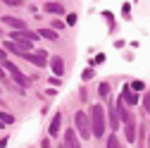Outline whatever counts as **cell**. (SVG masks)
<instances>
[{
	"label": "cell",
	"mask_w": 150,
	"mask_h": 148,
	"mask_svg": "<svg viewBox=\"0 0 150 148\" xmlns=\"http://www.w3.org/2000/svg\"><path fill=\"white\" fill-rule=\"evenodd\" d=\"M88 117H91L93 136H96V139H103V136H105V129H107V122H105V107H103V105H91Z\"/></svg>",
	"instance_id": "1"
},
{
	"label": "cell",
	"mask_w": 150,
	"mask_h": 148,
	"mask_svg": "<svg viewBox=\"0 0 150 148\" xmlns=\"http://www.w3.org/2000/svg\"><path fill=\"white\" fill-rule=\"evenodd\" d=\"M74 124H76V132H79V136H81V139L93 136V129H91V117H88V112L79 110V112L74 115Z\"/></svg>",
	"instance_id": "2"
},
{
	"label": "cell",
	"mask_w": 150,
	"mask_h": 148,
	"mask_svg": "<svg viewBox=\"0 0 150 148\" xmlns=\"http://www.w3.org/2000/svg\"><path fill=\"white\" fill-rule=\"evenodd\" d=\"M5 69H10V74H12V79H14L17 84H19L22 88L31 86V79H29V77H24V74L19 72V67H17V65H12V62H7V60H5Z\"/></svg>",
	"instance_id": "3"
},
{
	"label": "cell",
	"mask_w": 150,
	"mask_h": 148,
	"mask_svg": "<svg viewBox=\"0 0 150 148\" xmlns=\"http://www.w3.org/2000/svg\"><path fill=\"white\" fill-rule=\"evenodd\" d=\"M122 124H124V129H126V139L134 141V139H136V117L129 112V115L122 120Z\"/></svg>",
	"instance_id": "4"
},
{
	"label": "cell",
	"mask_w": 150,
	"mask_h": 148,
	"mask_svg": "<svg viewBox=\"0 0 150 148\" xmlns=\"http://www.w3.org/2000/svg\"><path fill=\"white\" fill-rule=\"evenodd\" d=\"M62 146L64 148H81V143L76 139V129H67V132H64V143Z\"/></svg>",
	"instance_id": "5"
},
{
	"label": "cell",
	"mask_w": 150,
	"mask_h": 148,
	"mask_svg": "<svg viewBox=\"0 0 150 148\" xmlns=\"http://www.w3.org/2000/svg\"><path fill=\"white\" fill-rule=\"evenodd\" d=\"M3 24L12 26V29H17V31H26V22H24V19H17V17H12V14H5V17H3Z\"/></svg>",
	"instance_id": "6"
},
{
	"label": "cell",
	"mask_w": 150,
	"mask_h": 148,
	"mask_svg": "<svg viewBox=\"0 0 150 148\" xmlns=\"http://www.w3.org/2000/svg\"><path fill=\"white\" fill-rule=\"evenodd\" d=\"M107 117H110V129H112V132H117L119 124H122L119 112H117V105H110V107H107Z\"/></svg>",
	"instance_id": "7"
},
{
	"label": "cell",
	"mask_w": 150,
	"mask_h": 148,
	"mask_svg": "<svg viewBox=\"0 0 150 148\" xmlns=\"http://www.w3.org/2000/svg\"><path fill=\"white\" fill-rule=\"evenodd\" d=\"M122 98H124V103H126V105H138V96L134 93V91H131V86H124Z\"/></svg>",
	"instance_id": "8"
},
{
	"label": "cell",
	"mask_w": 150,
	"mask_h": 148,
	"mask_svg": "<svg viewBox=\"0 0 150 148\" xmlns=\"http://www.w3.org/2000/svg\"><path fill=\"white\" fill-rule=\"evenodd\" d=\"M43 12H48V14H62L64 12V5L62 3H45V7H43Z\"/></svg>",
	"instance_id": "9"
},
{
	"label": "cell",
	"mask_w": 150,
	"mask_h": 148,
	"mask_svg": "<svg viewBox=\"0 0 150 148\" xmlns=\"http://www.w3.org/2000/svg\"><path fill=\"white\" fill-rule=\"evenodd\" d=\"M50 69L60 77V74L64 72V60H62V58H57V55H55V58H50Z\"/></svg>",
	"instance_id": "10"
},
{
	"label": "cell",
	"mask_w": 150,
	"mask_h": 148,
	"mask_svg": "<svg viewBox=\"0 0 150 148\" xmlns=\"http://www.w3.org/2000/svg\"><path fill=\"white\" fill-rule=\"evenodd\" d=\"M60 122H62V115L57 112L52 117V122H50V127H48V132H50V136H57L60 134Z\"/></svg>",
	"instance_id": "11"
},
{
	"label": "cell",
	"mask_w": 150,
	"mask_h": 148,
	"mask_svg": "<svg viewBox=\"0 0 150 148\" xmlns=\"http://www.w3.org/2000/svg\"><path fill=\"white\" fill-rule=\"evenodd\" d=\"M38 36H41V38L55 41V38H57V31H52V29H38Z\"/></svg>",
	"instance_id": "12"
},
{
	"label": "cell",
	"mask_w": 150,
	"mask_h": 148,
	"mask_svg": "<svg viewBox=\"0 0 150 148\" xmlns=\"http://www.w3.org/2000/svg\"><path fill=\"white\" fill-rule=\"evenodd\" d=\"M98 93H100V98H110L112 88H110V84H107V81H103V84L98 86Z\"/></svg>",
	"instance_id": "13"
},
{
	"label": "cell",
	"mask_w": 150,
	"mask_h": 148,
	"mask_svg": "<svg viewBox=\"0 0 150 148\" xmlns=\"http://www.w3.org/2000/svg\"><path fill=\"white\" fill-rule=\"evenodd\" d=\"M0 122H3V124H14V115H10V112H0Z\"/></svg>",
	"instance_id": "14"
},
{
	"label": "cell",
	"mask_w": 150,
	"mask_h": 148,
	"mask_svg": "<svg viewBox=\"0 0 150 148\" xmlns=\"http://www.w3.org/2000/svg\"><path fill=\"white\" fill-rule=\"evenodd\" d=\"M107 148H122V146H119V139H117L115 134H110V139H107Z\"/></svg>",
	"instance_id": "15"
},
{
	"label": "cell",
	"mask_w": 150,
	"mask_h": 148,
	"mask_svg": "<svg viewBox=\"0 0 150 148\" xmlns=\"http://www.w3.org/2000/svg\"><path fill=\"white\" fill-rule=\"evenodd\" d=\"M131 91H134V93H138V91H145V84H143V81H131Z\"/></svg>",
	"instance_id": "16"
},
{
	"label": "cell",
	"mask_w": 150,
	"mask_h": 148,
	"mask_svg": "<svg viewBox=\"0 0 150 148\" xmlns=\"http://www.w3.org/2000/svg\"><path fill=\"white\" fill-rule=\"evenodd\" d=\"M143 107H145V112L150 115V91H145V96H143Z\"/></svg>",
	"instance_id": "17"
},
{
	"label": "cell",
	"mask_w": 150,
	"mask_h": 148,
	"mask_svg": "<svg viewBox=\"0 0 150 148\" xmlns=\"http://www.w3.org/2000/svg\"><path fill=\"white\" fill-rule=\"evenodd\" d=\"M129 10H131V5H129V3H124V5H122V14H124V17H129Z\"/></svg>",
	"instance_id": "18"
},
{
	"label": "cell",
	"mask_w": 150,
	"mask_h": 148,
	"mask_svg": "<svg viewBox=\"0 0 150 148\" xmlns=\"http://www.w3.org/2000/svg\"><path fill=\"white\" fill-rule=\"evenodd\" d=\"M5 3H7V5H14V7H17V5H22L24 0H5Z\"/></svg>",
	"instance_id": "19"
},
{
	"label": "cell",
	"mask_w": 150,
	"mask_h": 148,
	"mask_svg": "<svg viewBox=\"0 0 150 148\" xmlns=\"http://www.w3.org/2000/svg\"><path fill=\"white\" fill-rule=\"evenodd\" d=\"M0 60L5 62V48H0Z\"/></svg>",
	"instance_id": "20"
},
{
	"label": "cell",
	"mask_w": 150,
	"mask_h": 148,
	"mask_svg": "<svg viewBox=\"0 0 150 148\" xmlns=\"http://www.w3.org/2000/svg\"><path fill=\"white\" fill-rule=\"evenodd\" d=\"M0 79H5V69L3 67H0Z\"/></svg>",
	"instance_id": "21"
},
{
	"label": "cell",
	"mask_w": 150,
	"mask_h": 148,
	"mask_svg": "<svg viewBox=\"0 0 150 148\" xmlns=\"http://www.w3.org/2000/svg\"><path fill=\"white\" fill-rule=\"evenodd\" d=\"M148 148H150V134H148Z\"/></svg>",
	"instance_id": "22"
},
{
	"label": "cell",
	"mask_w": 150,
	"mask_h": 148,
	"mask_svg": "<svg viewBox=\"0 0 150 148\" xmlns=\"http://www.w3.org/2000/svg\"><path fill=\"white\" fill-rule=\"evenodd\" d=\"M3 127H5V124H3V122H0V129H3Z\"/></svg>",
	"instance_id": "23"
},
{
	"label": "cell",
	"mask_w": 150,
	"mask_h": 148,
	"mask_svg": "<svg viewBox=\"0 0 150 148\" xmlns=\"http://www.w3.org/2000/svg\"><path fill=\"white\" fill-rule=\"evenodd\" d=\"M0 36H3V29H0Z\"/></svg>",
	"instance_id": "24"
},
{
	"label": "cell",
	"mask_w": 150,
	"mask_h": 148,
	"mask_svg": "<svg viewBox=\"0 0 150 148\" xmlns=\"http://www.w3.org/2000/svg\"><path fill=\"white\" fill-rule=\"evenodd\" d=\"M0 91H3V88H0Z\"/></svg>",
	"instance_id": "25"
},
{
	"label": "cell",
	"mask_w": 150,
	"mask_h": 148,
	"mask_svg": "<svg viewBox=\"0 0 150 148\" xmlns=\"http://www.w3.org/2000/svg\"><path fill=\"white\" fill-rule=\"evenodd\" d=\"M141 148H143V146H141Z\"/></svg>",
	"instance_id": "26"
}]
</instances>
